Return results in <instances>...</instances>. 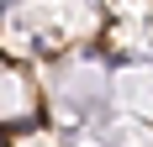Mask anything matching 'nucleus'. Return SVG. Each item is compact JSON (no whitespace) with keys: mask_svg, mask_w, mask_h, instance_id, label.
<instances>
[{"mask_svg":"<svg viewBox=\"0 0 153 147\" xmlns=\"http://www.w3.org/2000/svg\"><path fill=\"white\" fill-rule=\"evenodd\" d=\"M0 121H5V132L48 121V84H42L32 58H5L0 63Z\"/></svg>","mask_w":153,"mask_h":147,"instance_id":"f257e3e1","label":"nucleus"}]
</instances>
